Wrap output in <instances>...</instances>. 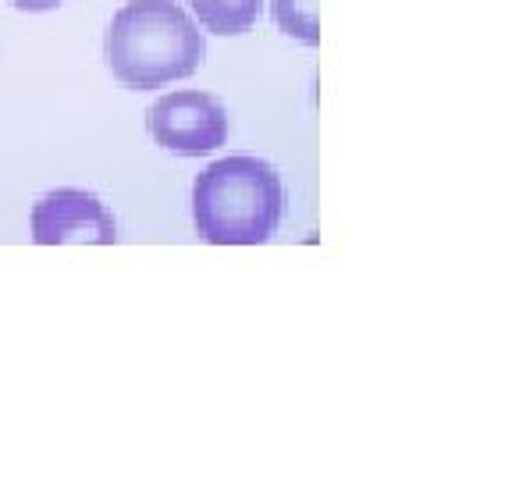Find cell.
I'll return each instance as SVG.
<instances>
[{
  "mask_svg": "<svg viewBox=\"0 0 512 480\" xmlns=\"http://www.w3.org/2000/svg\"><path fill=\"white\" fill-rule=\"evenodd\" d=\"M146 132L160 150L178 157H200L228 139V111L217 96L203 89L164 93L146 114Z\"/></svg>",
  "mask_w": 512,
  "mask_h": 480,
  "instance_id": "cell-3",
  "label": "cell"
},
{
  "mask_svg": "<svg viewBox=\"0 0 512 480\" xmlns=\"http://www.w3.org/2000/svg\"><path fill=\"white\" fill-rule=\"evenodd\" d=\"M192 18L214 36H242L256 25L264 0H185Z\"/></svg>",
  "mask_w": 512,
  "mask_h": 480,
  "instance_id": "cell-5",
  "label": "cell"
},
{
  "mask_svg": "<svg viewBox=\"0 0 512 480\" xmlns=\"http://www.w3.org/2000/svg\"><path fill=\"white\" fill-rule=\"evenodd\" d=\"M285 217L281 175L260 157H224L192 182V221L210 246H260Z\"/></svg>",
  "mask_w": 512,
  "mask_h": 480,
  "instance_id": "cell-2",
  "label": "cell"
},
{
  "mask_svg": "<svg viewBox=\"0 0 512 480\" xmlns=\"http://www.w3.org/2000/svg\"><path fill=\"white\" fill-rule=\"evenodd\" d=\"M104 57L125 89H160L200 68L207 40L175 0H128L107 25Z\"/></svg>",
  "mask_w": 512,
  "mask_h": 480,
  "instance_id": "cell-1",
  "label": "cell"
},
{
  "mask_svg": "<svg viewBox=\"0 0 512 480\" xmlns=\"http://www.w3.org/2000/svg\"><path fill=\"white\" fill-rule=\"evenodd\" d=\"M271 15L285 36L317 47L320 43V0H271Z\"/></svg>",
  "mask_w": 512,
  "mask_h": 480,
  "instance_id": "cell-6",
  "label": "cell"
},
{
  "mask_svg": "<svg viewBox=\"0 0 512 480\" xmlns=\"http://www.w3.org/2000/svg\"><path fill=\"white\" fill-rule=\"evenodd\" d=\"M11 8H18V11H29V15H43V11H54V8H61L64 0H8Z\"/></svg>",
  "mask_w": 512,
  "mask_h": 480,
  "instance_id": "cell-7",
  "label": "cell"
},
{
  "mask_svg": "<svg viewBox=\"0 0 512 480\" xmlns=\"http://www.w3.org/2000/svg\"><path fill=\"white\" fill-rule=\"evenodd\" d=\"M36 246H114L118 217L96 192L54 189L32 203Z\"/></svg>",
  "mask_w": 512,
  "mask_h": 480,
  "instance_id": "cell-4",
  "label": "cell"
}]
</instances>
